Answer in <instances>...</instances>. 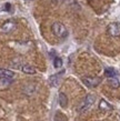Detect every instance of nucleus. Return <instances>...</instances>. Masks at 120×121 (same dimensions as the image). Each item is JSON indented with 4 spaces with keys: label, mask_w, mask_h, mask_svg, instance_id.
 <instances>
[{
    "label": "nucleus",
    "mask_w": 120,
    "mask_h": 121,
    "mask_svg": "<svg viewBox=\"0 0 120 121\" xmlns=\"http://www.w3.org/2000/svg\"><path fill=\"white\" fill-rule=\"evenodd\" d=\"M51 29H52V32L59 38H66L68 36V31L61 22H55L51 27Z\"/></svg>",
    "instance_id": "f257e3e1"
},
{
    "label": "nucleus",
    "mask_w": 120,
    "mask_h": 121,
    "mask_svg": "<svg viewBox=\"0 0 120 121\" xmlns=\"http://www.w3.org/2000/svg\"><path fill=\"white\" fill-rule=\"evenodd\" d=\"M107 31L111 37H120V23L119 22L110 23L107 28Z\"/></svg>",
    "instance_id": "f03ea898"
},
{
    "label": "nucleus",
    "mask_w": 120,
    "mask_h": 121,
    "mask_svg": "<svg viewBox=\"0 0 120 121\" xmlns=\"http://www.w3.org/2000/svg\"><path fill=\"white\" fill-rule=\"evenodd\" d=\"M96 100V97L92 95H88L87 97H86V99L84 100V102H82V104H81V107H80V112H84V111L88 110L89 108H90L92 104H93V102H95Z\"/></svg>",
    "instance_id": "7ed1b4c3"
},
{
    "label": "nucleus",
    "mask_w": 120,
    "mask_h": 121,
    "mask_svg": "<svg viewBox=\"0 0 120 121\" xmlns=\"http://www.w3.org/2000/svg\"><path fill=\"white\" fill-rule=\"evenodd\" d=\"M82 82L89 88H95L101 82V79L98 77H87V78H82Z\"/></svg>",
    "instance_id": "20e7f679"
},
{
    "label": "nucleus",
    "mask_w": 120,
    "mask_h": 121,
    "mask_svg": "<svg viewBox=\"0 0 120 121\" xmlns=\"http://www.w3.org/2000/svg\"><path fill=\"white\" fill-rule=\"evenodd\" d=\"M15 28H16V22L12 21V20H8V21H6L4 25H2L1 30H2L4 32L8 33V32H10V31H12Z\"/></svg>",
    "instance_id": "39448f33"
},
{
    "label": "nucleus",
    "mask_w": 120,
    "mask_h": 121,
    "mask_svg": "<svg viewBox=\"0 0 120 121\" xmlns=\"http://www.w3.org/2000/svg\"><path fill=\"white\" fill-rule=\"evenodd\" d=\"M13 77H15V73L11 70L0 69V78H9V79H12Z\"/></svg>",
    "instance_id": "423d86ee"
},
{
    "label": "nucleus",
    "mask_w": 120,
    "mask_h": 121,
    "mask_svg": "<svg viewBox=\"0 0 120 121\" xmlns=\"http://www.w3.org/2000/svg\"><path fill=\"white\" fill-rule=\"evenodd\" d=\"M21 70L25 73H28V74L36 73V69H35L32 66H30V65H23V66L21 67Z\"/></svg>",
    "instance_id": "0eeeda50"
},
{
    "label": "nucleus",
    "mask_w": 120,
    "mask_h": 121,
    "mask_svg": "<svg viewBox=\"0 0 120 121\" xmlns=\"http://www.w3.org/2000/svg\"><path fill=\"white\" fill-rule=\"evenodd\" d=\"M59 104L62 107V108H66L67 107V103H68V98H67V95H65V93H59Z\"/></svg>",
    "instance_id": "6e6552de"
},
{
    "label": "nucleus",
    "mask_w": 120,
    "mask_h": 121,
    "mask_svg": "<svg viewBox=\"0 0 120 121\" xmlns=\"http://www.w3.org/2000/svg\"><path fill=\"white\" fill-rule=\"evenodd\" d=\"M108 83H109V86L110 87H112V88H119V86H120L119 80L115 77L108 78Z\"/></svg>",
    "instance_id": "1a4fd4ad"
},
{
    "label": "nucleus",
    "mask_w": 120,
    "mask_h": 121,
    "mask_svg": "<svg viewBox=\"0 0 120 121\" xmlns=\"http://www.w3.org/2000/svg\"><path fill=\"white\" fill-rule=\"evenodd\" d=\"M49 81H50V84L52 87H57L59 84V81H60L59 74H53V76H51V77L49 78Z\"/></svg>",
    "instance_id": "9d476101"
},
{
    "label": "nucleus",
    "mask_w": 120,
    "mask_h": 121,
    "mask_svg": "<svg viewBox=\"0 0 120 121\" xmlns=\"http://www.w3.org/2000/svg\"><path fill=\"white\" fill-rule=\"evenodd\" d=\"M105 74L108 78L115 77V76H116V71H115L112 68H107V69H105Z\"/></svg>",
    "instance_id": "9b49d317"
},
{
    "label": "nucleus",
    "mask_w": 120,
    "mask_h": 121,
    "mask_svg": "<svg viewBox=\"0 0 120 121\" xmlns=\"http://www.w3.org/2000/svg\"><path fill=\"white\" fill-rule=\"evenodd\" d=\"M53 66H55V68H60V67L62 66V60H61V58L56 57L55 60H53Z\"/></svg>",
    "instance_id": "f8f14e48"
},
{
    "label": "nucleus",
    "mask_w": 120,
    "mask_h": 121,
    "mask_svg": "<svg viewBox=\"0 0 120 121\" xmlns=\"http://www.w3.org/2000/svg\"><path fill=\"white\" fill-rule=\"evenodd\" d=\"M103 108H106V109H111V107L106 102L105 100H101V102H100V109H103Z\"/></svg>",
    "instance_id": "ddd939ff"
},
{
    "label": "nucleus",
    "mask_w": 120,
    "mask_h": 121,
    "mask_svg": "<svg viewBox=\"0 0 120 121\" xmlns=\"http://www.w3.org/2000/svg\"><path fill=\"white\" fill-rule=\"evenodd\" d=\"M4 10H6V11H10L11 10V4H4Z\"/></svg>",
    "instance_id": "4468645a"
}]
</instances>
